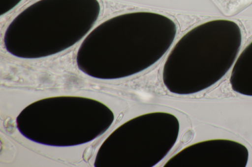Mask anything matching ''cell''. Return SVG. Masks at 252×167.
I'll return each instance as SVG.
<instances>
[{"mask_svg":"<svg viewBox=\"0 0 252 167\" xmlns=\"http://www.w3.org/2000/svg\"><path fill=\"white\" fill-rule=\"evenodd\" d=\"M138 95L139 96L140 98L143 100H148L152 98L151 95L145 93L139 92L138 93Z\"/></svg>","mask_w":252,"mask_h":167,"instance_id":"6da1fadb","label":"cell"}]
</instances>
